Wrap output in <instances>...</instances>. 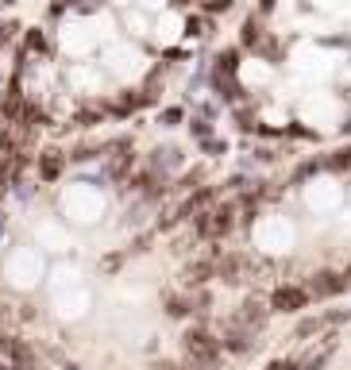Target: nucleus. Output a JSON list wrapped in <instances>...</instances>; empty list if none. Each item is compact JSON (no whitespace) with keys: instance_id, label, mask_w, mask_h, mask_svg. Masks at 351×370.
Segmentation results:
<instances>
[{"instance_id":"nucleus-1","label":"nucleus","mask_w":351,"mask_h":370,"mask_svg":"<svg viewBox=\"0 0 351 370\" xmlns=\"http://www.w3.org/2000/svg\"><path fill=\"white\" fill-rule=\"evenodd\" d=\"M182 347H185V355H189V362L193 367H201V370H212L220 362V339L212 336L209 328H189L185 332V339H182Z\"/></svg>"},{"instance_id":"nucleus-2","label":"nucleus","mask_w":351,"mask_h":370,"mask_svg":"<svg viewBox=\"0 0 351 370\" xmlns=\"http://www.w3.org/2000/svg\"><path fill=\"white\" fill-rule=\"evenodd\" d=\"M193 220H197V239H205V243H220V239L235 228V205L205 208V213H197Z\"/></svg>"},{"instance_id":"nucleus-3","label":"nucleus","mask_w":351,"mask_h":370,"mask_svg":"<svg viewBox=\"0 0 351 370\" xmlns=\"http://www.w3.org/2000/svg\"><path fill=\"white\" fill-rule=\"evenodd\" d=\"M309 305V289L305 286H278L270 293V313H301Z\"/></svg>"},{"instance_id":"nucleus-4","label":"nucleus","mask_w":351,"mask_h":370,"mask_svg":"<svg viewBox=\"0 0 351 370\" xmlns=\"http://www.w3.org/2000/svg\"><path fill=\"white\" fill-rule=\"evenodd\" d=\"M247 270H251V259L232 251V255H217V278L228 282V286H240L247 282Z\"/></svg>"},{"instance_id":"nucleus-5","label":"nucleus","mask_w":351,"mask_h":370,"mask_svg":"<svg viewBox=\"0 0 351 370\" xmlns=\"http://www.w3.org/2000/svg\"><path fill=\"white\" fill-rule=\"evenodd\" d=\"M220 347H224V351H232V355H247L251 347H255V332H251V328H243V324H235V321H228V328H224V339H220Z\"/></svg>"},{"instance_id":"nucleus-6","label":"nucleus","mask_w":351,"mask_h":370,"mask_svg":"<svg viewBox=\"0 0 351 370\" xmlns=\"http://www.w3.org/2000/svg\"><path fill=\"white\" fill-rule=\"evenodd\" d=\"M212 197H217V193H212L209 185H205V190H197V193H189V197H185L182 205H178V213H174V216H170V220H166V228H170V224H174V220H189V216L205 213V208L212 205Z\"/></svg>"},{"instance_id":"nucleus-7","label":"nucleus","mask_w":351,"mask_h":370,"mask_svg":"<svg viewBox=\"0 0 351 370\" xmlns=\"http://www.w3.org/2000/svg\"><path fill=\"white\" fill-rule=\"evenodd\" d=\"M305 289H309V297H336V293H343V289H348V278H343V274L320 270V274H313V282Z\"/></svg>"},{"instance_id":"nucleus-8","label":"nucleus","mask_w":351,"mask_h":370,"mask_svg":"<svg viewBox=\"0 0 351 370\" xmlns=\"http://www.w3.org/2000/svg\"><path fill=\"white\" fill-rule=\"evenodd\" d=\"M62 170H66V155L62 151H42L39 155V178L42 181H58Z\"/></svg>"},{"instance_id":"nucleus-9","label":"nucleus","mask_w":351,"mask_h":370,"mask_svg":"<svg viewBox=\"0 0 351 370\" xmlns=\"http://www.w3.org/2000/svg\"><path fill=\"white\" fill-rule=\"evenodd\" d=\"M267 313H270V309H263L259 301H247V305L240 309V313L232 316V321H235V324H243V328H251V332H259V328H263V321H267Z\"/></svg>"},{"instance_id":"nucleus-10","label":"nucleus","mask_w":351,"mask_h":370,"mask_svg":"<svg viewBox=\"0 0 351 370\" xmlns=\"http://www.w3.org/2000/svg\"><path fill=\"white\" fill-rule=\"evenodd\" d=\"M132 162H135V155L124 147V155H116V158L109 162V178H112V181H124L127 170H132Z\"/></svg>"},{"instance_id":"nucleus-11","label":"nucleus","mask_w":351,"mask_h":370,"mask_svg":"<svg viewBox=\"0 0 351 370\" xmlns=\"http://www.w3.org/2000/svg\"><path fill=\"white\" fill-rule=\"evenodd\" d=\"M189 313H193V305L185 301V297H174V293L166 297V316H174V321H178V316H189Z\"/></svg>"},{"instance_id":"nucleus-12","label":"nucleus","mask_w":351,"mask_h":370,"mask_svg":"<svg viewBox=\"0 0 351 370\" xmlns=\"http://www.w3.org/2000/svg\"><path fill=\"white\" fill-rule=\"evenodd\" d=\"M320 324H325V316H309V321H301L297 324V339L313 336V332H320Z\"/></svg>"},{"instance_id":"nucleus-13","label":"nucleus","mask_w":351,"mask_h":370,"mask_svg":"<svg viewBox=\"0 0 351 370\" xmlns=\"http://www.w3.org/2000/svg\"><path fill=\"white\" fill-rule=\"evenodd\" d=\"M97 120H100L97 108H81V112L74 116V123H81V128H89V123H97Z\"/></svg>"},{"instance_id":"nucleus-14","label":"nucleus","mask_w":351,"mask_h":370,"mask_svg":"<svg viewBox=\"0 0 351 370\" xmlns=\"http://www.w3.org/2000/svg\"><path fill=\"white\" fill-rule=\"evenodd\" d=\"M27 43H31V50H47V39H42L39 31H31V35H27Z\"/></svg>"},{"instance_id":"nucleus-15","label":"nucleus","mask_w":351,"mask_h":370,"mask_svg":"<svg viewBox=\"0 0 351 370\" xmlns=\"http://www.w3.org/2000/svg\"><path fill=\"white\" fill-rule=\"evenodd\" d=\"M267 370H297V362H293V359H278V362H270Z\"/></svg>"},{"instance_id":"nucleus-16","label":"nucleus","mask_w":351,"mask_h":370,"mask_svg":"<svg viewBox=\"0 0 351 370\" xmlns=\"http://www.w3.org/2000/svg\"><path fill=\"white\" fill-rule=\"evenodd\" d=\"M162 123H182V108H170V112L162 116Z\"/></svg>"},{"instance_id":"nucleus-17","label":"nucleus","mask_w":351,"mask_h":370,"mask_svg":"<svg viewBox=\"0 0 351 370\" xmlns=\"http://www.w3.org/2000/svg\"><path fill=\"white\" fill-rule=\"evenodd\" d=\"M8 35H12V27H0V43L8 39Z\"/></svg>"},{"instance_id":"nucleus-18","label":"nucleus","mask_w":351,"mask_h":370,"mask_svg":"<svg viewBox=\"0 0 351 370\" xmlns=\"http://www.w3.org/2000/svg\"><path fill=\"white\" fill-rule=\"evenodd\" d=\"M343 278H348V286H351V274H343Z\"/></svg>"},{"instance_id":"nucleus-19","label":"nucleus","mask_w":351,"mask_h":370,"mask_svg":"<svg viewBox=\"0 0 351 370\" xmlns=\"http://www.w3.org/2000/svg\"><path fill=\"white\" fill-rule=\"evenodd\" d=\"M189 370H201V367H189Z\"/></svg>"}]
</instances>
